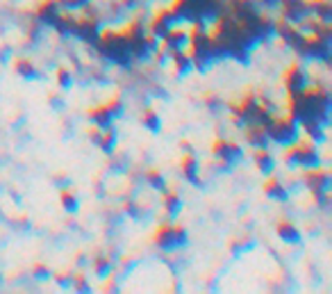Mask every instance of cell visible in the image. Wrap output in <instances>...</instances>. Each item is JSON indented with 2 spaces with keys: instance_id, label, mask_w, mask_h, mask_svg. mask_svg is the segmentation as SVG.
Listing matches in <instances>:
<instances>
[{
  "instance_id": "cell-10",
  "label": "cell",
  "mask_w": 332,
  "mask_h": 294,
  "mask_svg": "<svg viewBox=\"0 0 332 294\" xmlns=\"http://www.w3.org/2000/svg\"><path fill=\"white\" fill-rule=\"evenodd\" d=\"M162 46H166L168 50H175V48H187L189 46V30L182 28H168V32L162 36Z\"/></svg>"
},
{
  "instance_id": "cell-23",
  "label": "cell",
  "mask_w": 332,
  "mask_h": 294,
  "mask_svg": "<svg viewBox=\"0 0 332 294\" xmlns=\"http://www.w3.org/2000/svg\"><path fill=\"white\" fill-rule=\"evenodd\" d=\"M146 182H148L152 190H157V192H164L166 190L164 176H162V171H157V169H148V171H146Z\"/></svg>"
},
{
  "instance_id": "cell-14",
  "label": "cell",
  "mask_w": 332,
  "mask_h": 294,
  "mask_svg": "<svg viewBox=\"0 0 332 294\" xmlns=\"http://www.w3.org/2000/svg\"><path fill=\"white\" fill-rule=\"evenodd\" d=\"M168 57H171L173 66H175V71L180 73V76H184V73H189L193 69V62H191V55H189L184 48H175L168 52Z\"/></svg>"
},
{
  "instance_id": "cell-25",
  "label": "cell",
  "mask_w": 332,
  "mask_h": 294,
  "mask_svg": "<svg viewBox=\"0 0 332 294\" xmlns=\"http://www.w3.org/2000/svg\"><path fill=\"white\" fill-rule=\"evenodd\" d=\"M60 203H62V208H64L66 212H75L77 210V196L71 190H62L60 192Z\"/></svg>"
},
{
  "instance_id": "cell-9",
  "label": "cell",
  "mask_w": 332,
  "mask_h": 294,
  "mask_svg": "<svg viewBox=\"0 0 332 294\" xmlns=\"http://www.w3.org/2000/svg\"><path fill=\"white\" fill-rule=\"evenodd\" d=\"M305 182L307 187L312 190V194H321V192H328L330 190V171L323 169V167H312L305 173Z\"/></svg>"
},
{
  "instance_id": "cell-17",
  "label": "cell",
  "mask_w": 332,
  "mask_h": 294,
  "mask_svg": "<svg viewBox=\"0 0 332 294\" xmlns=\"http://www.w3.org/2000/svg\"><path fill=\"white\" fill-rule=\"evenodd\" d=\"M255 167L260 169L262 173H273V169H276V160H273L271 151L266 149V146H262V149H255Z\"/></svg>"
},
{
  "instance_id": "cell-28",
  "label": "cell",
  "mask_w": 332,
  "mask_h": 294,
  "mask_svg": "<svg viewBox=\"0 0 332 294\" xmlns=\"http://www.w3.org/2000/svg\"><path fill=\"white\" fill-rule=\"evenodd\" d=\"M60 7H66V9H84L89 7V0H57Z\"/></svg>"
},
{
  "instance_id": "cell-24",
  "label": "cell",
  "mask_w": 332,
  "mask_h": 294,
  "mask_svg": "<svg viewBox=\"0 0 332 294\" xmlns=\"http://www.w3.org/2000/svg\"><path fill=\"white\" fill-rule=\"evenodd\" d=\"M14 69H16V73L18 76H23V78H34L36 76L34 64L28 60V57H18V60L14 62Z\"/></svg>"
},
{
  "instance_id": "cell-21",
  "label": "cell",
  "mask_w": 332,
  "mask_h": 294,
  "mask_svg": "<svg viewBox=\"0 0 332 294\" xmlns=\"http://www.w3.org/2000/svg\"><path fill=\"white\" fill-rule=\"evenodd\" d=\"M96 146H100L105 153H114V151H116V133H114L112 128H105L103 133H100V139Z\"/></svg>"
},
{
  "instance_id": "cell-2",
  "label": "cell",
  "mask_w": 332,
  "mask_h": 294,
  "mask_svg": "<svg viewBox=\"0 0 332 294\" xmlns=\"http://www.w3.org/2000/svg\"><path fill=\"white\" fill-rule=\"evenodd\" d=\"M284 162L289 167H303V169H312V167L319 164V153H316V144L309 139L287 144V151H284Z\"/></svg>"
},
{
  "instance_id": "cell-1",
  "label": "cell",
  "mask_w": 332,
  "mask_h": 294,
  "mask_svg": "<svg viewBox=\"0 0 332 294\" xmlns=\"http://www.w3.org/2000/svg\"><path fill=\"white\" fill-rule=\"evenodd\" d=\"M98 50L103 52L107 60H112L114 64L128 66L132 62V52H130V46L125 41L123 32H114V30H103L96 41Z\"/></svg>"
},
{
  "instance_id": "cell-7",
  "label": "cell",
  "mask_w": 332,
  "mask_h": 294,
  "mask_svg": "<svg viewBox=\"0 0 332 294\" xmlns=\"http://www.w3.org/2000/svg\"><path fill=\"white\" fill-rule=\"evenodd\" d=\"M282 82H284L287 94H296V91H303V89L309 85V78H307V71H305L300 64H291L287 71H284Z\"/></svg>"
},
{
  "instance_id": "cell-27",
  "label": "cell",
  "mask_w": 332,
  "mask_h": 294,
  "mask_svg": "<svg viewBox=\"0 0 332 294\" xmlns=\"http://www.w3.org/2000/svg\"><path fill=\"white\" fill-rule=\"evenodd\" d=\"M57 85L62 89H68L73 85V73L68 69H57Z\"/></svg>"
},
{
  "instance_id": "cell-22",
  "label": "cell",
  "mask_w": 332,
  "mask_h": 294,
  "mask_svg": "<svg viewBox=\"0 0 332 294\" xmlns=\"http://www.w3.org/2000/svg\"><path fill=\"white\" fill-rule=\"evenodd\" d=\"M112 269H114V260L109 258V255H96V260H93V271H96L98 276L112 274Z\"/></svg>"
},
{
  "instance_id": "cell-15",
  "label": "cell",
  "mask_w": 332,
  "mask_h": 294,
  "mask_svg": "<svg viewBox=\"0 0 332 294\" xmlns=\"http://www.w3.org/2000/svg\"><path fill=\"white\" fill-rule=\"evenodd\" d=\"M276 233L282 242H289V244L300 242V230L291 222H287V219H280V222L276 224Z\"/></svg>"
},
{
  "instance_id": "cell-5",
  "label": "cell",
  "mask_w": 332,
  "mask_h": 294,
  "mask_svg": "<svg viewBox=\"0 0 332 294\" xmlns=\"http://www.w3.org/2000/svg\"><path fill=\"white\" fill-rule=\"evenodd\" d=\"M212 155L219 160L221 167H232L235 162H239L241 157H244V151H241L239 144H235V141H228V139H216L212 144Z\"/></svg>"
},
{
  "instance_id": "cell-26",
  "label": "cell",
  "mask_w": 332,
  "mask_h": 294,
  "mask_svg": "<svg viewBox=\"0 0 332 294\" xmlns=\"http://www.w3.org/2000/svg\"><path fill=\"white\" fill-rule=\"evenodd\" d=\"M141 121H144V125L148 130H152V133H157V130L162 128V121H160V117H157L155 109H146L144 117H141Z\"/></svg>"
},
{
  "instance_id": "cell-6",
  "label": "cell",
  "mask_w": 332,
  "mask_h": 294,
  "mask_svg": "<svg viewBox=\"0 0 332 294\" xmlns=\"http://www.w3.org/2000/svg\"><path fill=\"white\" fill-rule=\"evenodd\" d=\"M300 52L312 60H330V39L321 34H307Z\"/></svg>"
},
{
  "instance_id": "cell-8",
  "label": "cell",
  "mask_w": 332,
  "mask_h": 294,
  "mask_svg": "<svg viewBox=\"0 0 332 294\" xmlns=\"http://www.w3.org/2000/svg\"><path fill=\"white\" fill-rule=\"evenodd\" d=\"M278 5L282 7V19L294 25L300 23L305 16H312L307 7V0H280Z\"/></svg>"
},
{
  "instance_id": "cell-13",
  "label": "cell",
  "mask_w": 332,
  "mask_h": 294,
  "mask_svg": "<svg viewBox=\"0 0 332 294\" xmlns=\"http://www.w3.org/2000/svg\"><path fill=\"white\" fill-rule=\"evenodd\" d=\"M244 137L248 141L250 146H255V149H262V146L268 144V135H266V128L260 123H244Z\"/></svg>"
},
{
  "instance_id": "cell-16",
  "label": "cell",
  "mask_w": 332,
  "mask_h": 294,
  "mask_svg": "<svg viewBox=\"0 0 332 294\" xmlns=\"http://www.w3.org/2000/svg\"><path fill=\"white\" fill-rule=\"evenodd\" d=\"M309 14H314V19L323 21V23H330L332 19V5L330 0H307Z\"/></svg>"
},
{
  "instance_id": "cell-3",
  "label": "cell",
  "mask_w": 332,
  "mask_h": 294,
  "mask_svg": "<svg viewBox=\"0 0 332 294\" xmlns=\"http://www.w3.org/2000/svg\"><path fill=\"white\" fill-rule=\"evenodd\" d=\"M266 135L268 141H276L280 146L291 144L294 139H298V121L294 117H271V121L266 123Z\"/></svg>"
},
{
  "instance_id": "cell-18",
  "label": "cell",
  "mask_w": 332,
  "mask_h": 294,
  "mask_svg": "<svg viewBox=\"0 0 332 294\" xmlns=\"http://www.w3.org/2000/svg\"><path fill=\"white\" fill-rule=\"evenodd\" d=\"M200 167H198V160L193 157L191 153H187L182 157V173L184 178H187L189 182H193V185H200V176H198Z\"/></svg>"
},
{
  "instance_id": "cell-20",
  "label": "cell",
  "mask_w": 332,
  "mask_h": 294,
  "mask_svg": "<svg viewBox=\"0 0 332 294\" xmlns=\"http://www.w3.org/2000/svg\"><path fill=\"white\" fill-rule=\"evenodd\" d=\"M164 210H166L168 217H175V214L182 210L180 194H178L175 190H164Z\"/></svg>"
},
{
  "instance_id": "cell-31",
  "label": "cell",
  "mask_w": 332,
  "mask_h": 294,
  "mask_svg": "<svg viewBox=\"0 0 332 294\" xmlns=\"http://www.w3.org/2000/svg\"><path fill=\"white\" fill-rule=\"evenodd\" d=\"M55 281L60 283V285H71V276H66V274H57Z\"/></svg>"
},
{
  "instance_id": "cell-19",
  "label": "cell",
  "mask_w": 332,
  "mask_h": 294,
  "mask_svg": "<svg viewBox=\"0 0 332 294\" xmlns=\"http://www.w3.org/2000/svg\"><path fill=\"white\" fill-rule=\"evenodd\" d=\"M262 192H264L268 198H273V201H287V196H289L284 185L280 180H276V178H268L264 185H262Z\"/></svg>"
},
{
  "instance_id": "cell-12",
  "label": "cell",
  "mask_w": 332,
  "mask_h": 294,
  "mask_svg": "<svg viewBox=\"0 0 332 294\" xmlns=\"http://www.w3.org/2000/svg\"><path fill=\"white\" fill-rule=\"evenodd\" d=\"M89 119H91V123H96V128L105 130V128H112V123L116 117H114L109 105H98V107L89 109Z\"/></svg>"
},
{
  "instance_id": "cell-30",
  "label": "cell",
  "mask_w": 332,
  "mask_h": 294,
  "mask_svg": "<svg viewBox=\"0 0 332 294\" xmlns=\"http://www.w3.org/2000/svg\"><path fill=\"white\" fill-rule=\"evenodd\" d=\"M34 276H36V278H48V276H50L48 267H46V265H36V267H34Z\"/></svg>"
},
{
  "instance_id": "cell-4",
  "label": "cell",
  "mask_w": 332,
  "mask_h": 294,
  "mask_svg": "<svg viewBox=\"0 0 332 294\" xmlns=\"http://www.w3.org/2000/svg\"><path fill=\"white\" fill-rule=\"evenodd\" d=\"M152 242L160 246L162 251H175L187 244V228L180 224H162L152 235Z\"/></svg>"
},
{
  "instance_id": "cell-29",
  "label": "cell",
  "mask_w": 332,
  "mask_h": 294,
  "mask_svg": "<svg viewBox=\"0 0 332 294\" xmlns=\"http://www.w3.org/2000/svg\"><path fill=\"white\" fill-rule=\"evenodd\" d=\"M71 283H73V287H75V290L89 292V283H87V278H84V274H75L71 278Z\"/></svg>"
},
{
  "instance_id": "cell-11",
  "label": "cell",
  "mask_w": 332,
  "mask_h": 294,
  "mask_svg": "<svg viewBox=\"0 0 332 294\" xmlns=\"http://www.w3.org/2000/svg\"><path fill=\"white\" fill-rule=\"evenodd\" d=\"M62 14V7L57 0H41L39 7H36V19L41 21V23H48L52 25L57 19H60Z\"/></svg>"
}]
</instances>
